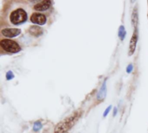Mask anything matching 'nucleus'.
Here are the masks:
<instances>
[{
    "mask_svg": "<svg viewBox=\"0 0 148 133\" xmlns=\"http://www.w3.org/2000/svg\"><path fill=\"white\" fill-rule=\"evenodd\" d=\"M80 117V113L75 112L74 114H72L70 117L65 119L63 121L60 122L55 128V133H64L68 132L69 129L72 128V126L75 124L77 119Z\"/></svg>",
    "mask_w": 148,
    "mask_h": 133,
    "instance_id": "obj_1",
    "label": "nucleus"
},
{
    "mask_svg": "<svg viewBox=\"0 0 148 133\" xmlns=\"http://www.w3.org/2000/svg\"><path fill=\"white\" fill-rule=\"evenodd\" d=\"M10 20L13 24H16V25L21 24L27 20V14L24 10L17 9L10 14Z\"/></svg>",
    "mask_w": 148,
    "mask_h": 133,
    "instance_id": "obj_2",
    "label": "nucleus"
},
{
    "mask_svg": "<svg viewBox=\"0 0 148 133\" xmlns=\"http://www.w3.org/2000/svg\"><path fill=\"white\" fill-rule=\"evenodd\" d=\"M1 47L7 52L10 53H18L21 50L20 46L14 41L10 39H3L0 42Z\"/></svg>",
    "mask_w": 148,
    "mask_h": 133,
    "instance_id": "obj_3",
    "label": "nucleus"
},
{
    "mask_svg": "<svg viewBox=\"0 0 148 133\" xmlns=\"http://www.w3.org/2000/svg\"><path fill=\"white\" fill-rule=\"evenodd\" d=\"M30 21L35 23V24H38V25H43L45 24L47 18L46 16L42 14V13H34L32 14V16H30Z\"/></svg>",
    "mask_w": 148,
    "mask_h": 133,
    "instance_id": "obj_4",
    "label": "nucleus"
},
{
    "mask_svg": "<svg viewBox=\"0 0 148 133\" xmlns=\"http://www.w3.org/2000/svg\"><path fill=\"white\" fill-rule=\"evenodd\" d=\"M1 33L9 38H12V37H16L20 33H21V29H13V28H9V29H2Z\"/></svg>",
    "mask_w": 148,
    "mask_h": 133,
    "instance_id": "obj_5",
    "label": "nucleus"
},
{
    "mask_svg": "<svg viewBox=\"0 0 148 133\" xmlns=\"http://www.w3.org/2000/svg\"><path fill=\"white\" fill-rule=\"evenodd\" d=\"M50 5H51V1L44 0L36 3L34 6V9L37 11H44V10H47L50 7Z\"/></svg>",
    "mask_w": 148,
    "mask_h": 133,
    "instance_id": "obj_6",
    "label": "nucleus"
},
{
    "mask_svg": "<svg viewBox=\"0 0 148 133\" xmlns=\"http://www.w3.org/2000/svg\"><path fill=\"white\" fill-rule=\"evenodd\" d=\"M137 41H138V35H137V32L135 30V32L134 33V35L132 36L131 40H130V44H129V55H132L136 48V45H137Z\"/></svg>",
    "mask_w": 148,
    "mask_h": 133,
    "instance_id": "obj_7",
    "label": "nucleus"
},
{
    "mask_svg": "<svg viewBox=\"0 0 148 133\" xmlns=\"http://www.w3.org/2000/svg\"><path fill=\"white\" fill-rule=\"evenodd\" d=\"M107 95V80H105L101 86V87L100 88L98 93H97V99L99 100H102L106 98Z\"/></svg>",
    "mask_w": 148,
    "mask_h": 133,
    "instance_id": "obj_8",
    "label": "nucleus"
},
{
    "mask_svg": "<svg viewBox=\"0 0 148 133\" xmlns=\"http://www.w3.org/2000/svg\"><path fill=\"white\" fill-rule=\"evenodd\" d=\"M29 32L30 35H34L36 37H38L42 34V29L37 25H33V26L29 27Z\"/></svg>",
    "mask_w": 148,
    "mask_h": 133,
    "instance_id": "obj_9",
    "label": "nucleus"
},
{
    "mask_svg": "<svg viewBox=\"0 0 148 133\" xmlns=\"http://www.w3.org/2000/svg\"><path fill=\"white\" fill-rule=\"evenodd\" d=\"M132 22L134 26L135 29H137V25H138V22H139V18H138V10H137V7L134 8L133 13H132Z\"/></svg>",
    "mask_w": 148,
    "mask_h": 133,
    "instance_id": "obj_10",
    "label": "nucleus"
},
{
    "mask_svg": "<svg viewBox=\"0 0 148 133\" xmlns=\"http://www.w3.org/2000/svg\"><path fill=\"white\" fill-rule=\"evenodd\" d=\"M118 35L120 36V39L121 41H123L125 39L126 36V30H125V27L123 25H121L119 28V31H118Z\"/></svg>",
    "mask_w": 148,
    "mask_h": 133,
    "instance_id": "obj_11",
    "label": "nucleus"
},
{
    "mask_svg": "<svg viewBox=\"0 0 148 133\" xmlns=\"http://www.w3.org/2000/svg\"><path fill=\"white\" fill-rule=\"evenodd\" d=\"M42 125L41 122H40V121H36V122H35V124H34L33 131H34V132H38V131H40V130L42 129Z\"/></svg>",
    "mask_w": 148,
    "mask_h": 133,
    "instance_id": "obj_12",
    "label": "nucleus"
},
{
    "mask_svg": "<svg viewBox=\"0 0 148 133\" xmlns=\"http://www.w3.org/2000/svg\"><path fill=\"white\" fill-rule=\"evenodd\" d=\"M14 78V74H13V73L11 72V71H8L7 72V74H6V79L8 80H10L11 79H13Z\"/></svg>",
    "mask_w": 148,
    "mask_h": 133,
    "instance_id": "obj_13",
    "label": "nucleus"
},
{
    "mask_svg": "<svg viewBox=\"0 0 148 133\" xmlns=\"http://www.w3.org/2000/svg\"><path fill=\"white\" fill-rule=\"evenodd\" d=\"M111 107H112V106H109L106 109V111H105V112H104V113H103V117H104V118L108 116V114L109 113V112H110V110H111Z\"/></svg>",
    "mask_w": 148,
    "mask_h": 133,
    "instance_id": "obj_14",
    "label": "nucleus"
},
{
    "mask_svg": "<svg viewBox=\"0 0 148 133\" xmlns=\"http://www.w3.org/2000/svg\"><path fill=\"white\" fill-rule=\"evenodd\" d=\"M132 70H133V65H132V64H129V65L127 66V72L128 74H130V73L132 72Z\"/></svg>",
    "mask_w": 148,
    "mask_h": 133,
    "instance_id": "obj_15",
    "label": "nucleus"
},
{
    "mask_svg": "<svg viewBox=\"0 0 148 133\" xmlns=\"http://www.w3.org/2000/svg\"><path fill=\"white\" fill-rule=\"evenodd\" d=\"M116 114H117V108H114V116H116Z\"/></svg>",
    "mask_w": 148,
    "mask_h": 133,
    "instance_id": "obj_16",
    "label": "nucleus"
}]
</instances>
